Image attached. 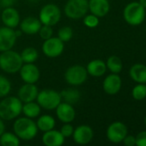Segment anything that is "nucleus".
<instances>
[{"label": "nucleus", "instance_id": "nucleus-1", "mask_svg": "<svg viewBox=\"0 0 146 146\" xmlns=\"http://www.w3.org/2000/svg\"><path fill=\"white\" fill-rule=\"evenodd\" d=\"M38 127L36 122L28 117H19L13 124V132L23 141H30L38 134Z\"/></svg>", "mask_w": 146, "mask_h": 146}, {"label": "nucleus", "instance_id": "nucleus-2", "mask_svg": "<svg viewBox=\"0 0 146 146\" xmlns=\"http://www.w3.org/2000/svg\"><path fill=\"white\" fill-rule=\"evenodd\" d=\"M22 102L13 96H6L0 102V118L3 121H12L22 114Z\"/></svg>", "mask_w": 146, "mask_h": 146}, {"label": "nucleus", "instance_id": "nucleus-3", "mask_svg": "<svg viewBox=\"0 0 146 146\" xmlns=\"http://www.w3.org/2000/svg\"><path fill=\"white\" fill-rule=\"evenodd\" d=\"M23 62L21 55L11 50H5L0 54V68L7 74H15L21 69Z\"/></svg>", "mask_w": 146, "mask_h": 146}, {"label": "nucleus", "instance_id": "nucleus-4", "mask_svg": "<svg viewBox=\"0 0 146 146\" xmlns=\"http://www.w3.org/2000/svg\"><path fill=\"white\" fill-rule=\"evenodd\" d=\"M36 102L46 110H53L62 102L60 92L52 89H44L39 91Z\"/></svg>", "mask_w": 146, "mask_h": 146}, {"label": "nucleus", "instance_id": "nucleus-5", "mask_svg": "<svg viewBox=\"0 0 146 146\" xmlns=\"http://www.w3.org/2000/svg\"><path fill=\"white\" fill-rule=\"evenodd\" d=\"M145 18V8H144L139 2H133L127 4L124 9L125 21L132 25H140Z\"/></svg>", "mask_w": 146, "mask_h": 146}, {"label": "nucleus", "instance_id": "nucleus-6", "mask_svg": "<svg viewBox=\"0 0 146 146\" xmlns=\"http://www.w3.org/2000/svg\"><path fill=\"white\" fill-rule=\"evenodd\" d=\"M61 9L53 3H47L44 5L39 13V20L42 25L55 26L61 19Z\"/></svg>", "mask_w": 146, "mask_h": 146}, {"label": "nucleus", "instance_id": "nucleus-7", "mask_svg": "<svg viewBox=\"0 0 146 146\" xmlns=\"http://www.w3.org/2000/svg\"><path fill=\"white\" fill-rule=\"evenodd\" d=\"M89 10L88 0H68L65 5V15L73 20L83 18Z\"/></svg>", "mask_w": 146, "mask_h": 146}, {"label": "nucleus", "instance_id": "nucleus-8", "mask_svg": "<svg viewBox=\"0 0 146 146\" xmlns=\"http://www.w3.org/2000/svg\"><path fill=\"white\" fill-rule=\"evenodd\" d=\"M88 78V72L86 68L76 64L69 67L65 73V80L67 84L72 86H78L83 85Z\"/></svg>", "mask_w": 146, "mask_h": 146}, {"label": "nucleus", "instance_id": "nucleus-9", "mask_svg": "<svg viewBox=\"0 0 146 146\" xmlns=\"http://www.w3.org/2000/svg\"><path fill=\"white\" fill-rule=\"evenodd\" d=\"M41 49L46 56L49 58H55L63 53L65 44L58 37H51L48 39L44 40Z\"/></svg>", "mask_w": 146, "mask_h": 146}, {"label": "nucleus", "instance_id": "nucleus-10", "mask_svg": "<svg viewBox=\"0 0 146 146\" xmlns=\"http://www.w3.org/2000/svg\"><path fill=\"white\" fill-rule=\"evenodd\" d=\"M126 135H127V127L124 123L120 121L113 122L108 126L107 129L108 139L114 144L122 142Z\"/></svg>", "mask_w": 146, "mask_h": 146}, {"label": "nucleus", "instance_id": "nucleus-11", "mask_svg": "<svg viewBox=\"0 0 146 146\" xmlns=\"http://www.w3.org/2000/svg\"><path fill=\"white\" fill-rule=\"evenodd\" d=\"M19 74L22 81L29 84H35L40 77V69L34 63H23Z\"/></svg>", "mask_w": 146, "mask_h": 146}, {"label": "nucleus", "instance_id": "nucleus-12", "mask_svg": "<svg viewBox=\"0 0 146 146\" xmlns=\"http://www.w3.org/2000/svg\"><path fill=\"white\" fill-rule=\"evenodd\" d=\"M17 37L15 30L8 27H0V52L11 50L16 42Z\"/></svg>", "mask_w": 146, "mask_h": 146}, {"label": "nucleus", "instance_id": "nucleus-13", "mask_svg": "<svg viewBox=\"0 0 146 146\" xmlns=\"http://www.w3.org/2000/svg\"><path fill=\"white\" fill-rule=\"evenodd\" d=\"M71 137L73 141L77 145H87L93 139L94 132L88 125H79L74 128Z\"/></svg>", "mask_w": 146, "mask_h": 146}, {"label": "nucleus", "instance_id": "nucleus-14", "mask_svg": "<svg viewBox=\"0 0 146 146\" xmlns=\"http://www.w3.org/2000/svg\"><path fill=\"white\" fill-rule=\"evenodd\" d=\"M56 115L58 119L63 123H71L76 118V110L72 104L65 102H61L57 108Z\"/></svg>", "mask_w": 146, "mask_h": 146}, {"label": "nucleus", "instance_id": "nucleus-15", "mask_svg": "<svg viewBox=\"0 0 146 146\" xmlns=\"http://www.w3.org/2000/svg\"><path fill=\"white\" fill-rule=\"evenodd\" d=\"M1 20L5 27L14 29L15 27L19 26L21 17L19 12L14 7H8L4 8L2 11Z\"/></svg>", "mask_w": 146, "mask_h": 146}, {"label": "nucleus", "instance_id": "nucleus-16", "mask_svg": "<svg viewBox=\"0 0 146 146\" xmlns=\"http://www.w3.org/2000/svg\"><path fill=\"white\" fill-rule=\"evenodd\" d=\"M39 93V89L35 86V84L25 83L22 85L17 92V98L24 103H28L32 101H35Z\"/></svg>", "mask_w": 146, "mask_h": 146}, {"label": "nucleus", "instance_id": "nucleus-17", "mask_svg": "<svg viewBox=\"0 0 146 146\" xmlns=\"http://www.w3.org/2000/svg\"><path fill=\"white\" fill-rule=\"evenodd\" d=\"M20 29L22 33L28 35H34L38 33L40 28L42 26V23L39 20V18L34 16L25 17L22 21H20Z\"/></svg>", "mask_w": 146, "mask_h": 146}, {"label": "nucleus", "instance_id": "nucleus-18", "mask_svg": "<svg viewBox=\"0 0 146 146\" xmlns=\"http://www.w3.org/2000/svg\"><path fill=\"white\" fill-rule=\"evenodd\" d=\"M103 90L109 95L117 94L121 88V79L118 74H112L108 75L102 83Z\"/></svg>", "mask_w": 146, "mask_h": 146}, {"label": "nucleus", "instance_id": "nucleus-19", "mask_svg": "<svg viewBox=\"0 0 146 146\" xmlns=\"http://www.w3.org/2000/svg\"><path fill=\"white\" fill-rule=\"evenodd\" d=\"M110 9L108 0H89V10L91 14L97 17L105 16Z\"/></svg>", "mask_w": 146, "mask_h": 146}, {"label": "nucleus", "instance_id": "nucleus-20", "mask_svg": "<svg viewBox=\"0 0 146 146\" xmlns=\"http://www.w3.org/2000/svg\"><path fill=\"white\" fill-rule=\"evenodd\" d=\"M65 138L62 135L60 131L49 130L45 132L42 136V143L46 146H60L65 143Z\"/></svg>", "mask_w": 146, "mask_h": 146}, {"label": "nucleus", "instance_id": "nucleus-21", "mask_svg": "<svg viewBox=\"0 0 146 146\" xmlns=\"http://www.w3.org/2000/svg\"><path fill=\"white\" fill-rule=\"evenodd\" d=\"M86 70L88 72V74L93 77H101L106 73L107 65L102 60L95 59L88 63Z\"/></svg>", "mask_w": 146, "mask_h": 146}, {"label": "nucleus", "instance_id": "nucleus-22", "mask_svg": "<svg viewBox=\"0 0 146 146\" xmlns=\"http://www.w3.org/2000/svg\"><path fill=\"white\" fill-rule=\"evenodd\" d=\"M130 76L134 81L139 84H146L145 65L141 63L133 65L130 69Z\"/></svg>", "mask_w": 146, "mask_h": 146}, {"label": "nucleus", "instance_id": "nucleus-23", "mask_svg": "<svg viewBox=\"0 0 146 146\" xmlns=\"http://www.w3.org/2000/svg\"><path fill=\"white\" fill-rule=\"evenodd\" d=\"M41 112V107L39 105L37 102L32 101L28 103H24L22 104V113L28 118L34 119L40 115Z\"/></svg>", "mask_w": 146, "mask_h": 146}, {"label": "nucleus", "instance_id": "nucleus-24", "mask_svg": "<svg viewBox=\"0 0 146 146\" xmlns=\"http://www.w3.org/2000/svg\"><path fill=\"white\" fill-rule=\"evenodd\" d=\"M36 125L40 131L45 133V132L53 129L56 125V121H55V119L52 115H42L37 119Z\"/></svg>", "mask_w": 146, "mask_h": 146}, {"label": "nucleus", "instance_id": "nucleus-25", "mask_svg": "<svg viewBox=\"0 0 146 146\" xmlns=\"http://www.w3.org/2000/svg\"><path fill=\"white\" fill-rule=\"evenodd\" d=\"M61 98L63 102L68 103L70 104H76L80 100V92L75 88H67L60 92Z\"/></svg>", "mask_w": 146, "mask_h": 146}, {"label": "nucleus", "instance_id": "nucleus-26", "mask_svg": "<svg viewBox=\"0 0 146 146\" xmlns=\"http://www.w3.org/2000/svg\"><path fill=\"white\" fill-rule=\"evenodd\" d=\"M20 55L23 63H34L39 57L38 50L34 47H27L23 49Z\"/></svg>", "mask_w": 146, "mask_h": 146}, {"label": "nucleus", "instance_id": "nucleus-27", "mask_svg": "<svg viewBox=\"0 0 146 146\" xmlns=\"http://www.w3.org/2000/svg\"><path fill=\"white\" fill-rule=\"evenodd\" d=\"M0 145L3 146H18L20 145V139L10 132H4L0 136Z\"/></svg>", "mask_w": 146, "mask_h": 146}, {"label": "nucleus", "instance_id": "nucleus-28", "mask_svg": "<svg viewBox=\"0 0 146 146\" xmlns=\"http://www.w3.org/2000/svg\"><path fill=\"white\" fill-rule=\"evenodd\" d=\"M107 68H108L113 74H119L123 68L122 61L117 56H111L108 58L106 62Z\"/></svg>", "mask_w": 146, "mask_h": 146}, {"label": "nucleus", "instance_id": "nucleus-29", "mask_svg": "<svg viewBox=\"0 0 146 146\" xmlns=\"http://www.w3.org/2000/svg\"><path fill=\"white\" fill-rule=\"evenodd\" d=\"M11 91L10 81L3 75H0V98H4L9 94Z\"/></svg>", "mask_w": 146, "mask_h": 146}, {"label": "nucleus", "instance_id": "nucleus-30", "mask_svg": "<svg viewBox=\"0 0 146 146\" xmlns=\"http://www.w3.org/2000/svg\"><path fill=\"white\" fill-rule=\"evenodd\" d=\"M72 37H73V31L71 27L65 26L59 28L58 32V38L61 41H63L64 43L68 42L72 38Z\"/></svg>", "mask_w": 146, "mask_h": 146}, {"label": "nucleus", "instance_id": "nucleus-31", "mask_svg": "<svg viewBox=\"0 0 146 146\" xmlns=\"http://www.w3.org/2000/svg\"><path fill=\"white\" fill-rule=\"evenodd\" d=\"M133 97L136 100H143L146 98V86L145 84H139L136 86L132 92Z\"/></svg>", "mask_w": 146, "mask_h": 146}, {"label": "nucleus", "instance_id": "nucleus-32", "mask_svg": "<svg viewBox=\"0 0 146 146\" xmlns=\"http://www.w3.org/2000/svg\"><path fill=\"white\" fill-rule=\"evenodd\" d=\"M83 18V24L89 28H94L97 27L99 24V17H97L93 14L85 15Z\"/></svg>", "mask_w": 146, "mask_h": 146}, {"label": "nucleus", "instance_id": "nucleus-33", "mask_svg": "<svg viewBox=\"0 0 146 146\" xmlns=\"http://www.w3.org/2000/svg\"><path fill=\"white\" fill-rule=\"evenodd\" d=\"M40 37L41 39L46 40L48 39L49 38L52 37L53 35V30L52 27L51 26H47V25H42L41 27L40 28L39 32H38Z\"/></svg>", "mask_w": 146, "mask_h": 146}, {"label": "nucleus", "instance_id": "nucleus-34", "mask_svg": "<svg viewBox=\"0 0 146 146\" xmlns=\"http://www.w3.org/2000/svg\"><path fill=\"white\" fill-rule=\"evenodd\" d=\"M59 131L62 133V135L66 139V138H70L72 136L73 132H74V127H72L71 123H64V125L61 127Z\"/></svg>", "mask_w": 146, "mask_h": 146}, {"label": "nucleus", "instance_id": "nucleus-35", "mask_svg": "<svg viewBox=\"0 0 146 146\" xmlns=\"http://www.w3.org/2000/svg\"><path fill=\"white\" fill-rule=\"evenodd\" d=\"M136 145L146 146V131L139 133L136 137Z\"/></svg>", "mask_w": 146, "mask_h": 146}, {"label": "nucleus", "instance_id": "nucleus-36", "mask_svg": "<svg viewBox=\"0 0 146 146\" xmlns=\"http://www.w3.org/2000/svg\"><path fill=\"white\" fill-rule=\"evenodd\" d=\"M123 143L126 146L136 145V138L133 135H126L123 139Z\"/></svg>", "mask_w": 146, "mask_h": 146}, {"label": "nucleus", "instance_id": "nucleus-37", "mask_svg": "<svg viewBox=\"0 0 146 146\" xmlns=\"http://www.w3.org/2000/svg\"><path fill=\"white\" fill-rule=\"evenodd\" d=\"M16 3V0H1L0 5L3 8L13 7V5Z\"/></svg>", "mask_w": 146, "mask_h": 146}, {"label": "nucleus", "instance_id": "nucleus-38", "mask_svg": "<svg viewBox=\"0 0 146 146\" xmlns=\"http://www.w3.org/2000/svg\"><path fill=\"white\" fill-rule=\"evenodd\" d=\"M5 132V125L3 122V120L0 118V136Z\"/></svg>", "mask_w": 146, "mask_h": 146}, {"label": "nucleus", "instance_id": "nucleus-39", "mask_svg": "<svg viewBox=\"0 0 146 146\" xmlns=\"http://www.w3.org/2000/svg\"><path fill=\"white\" fill-rule=\"evenodd\" d=\"M15 35H16L17 38H19L22 34V32L21 31V29L20 30H15Z\"/></svg>", "mask_w": 146, "mask_h": 146}, {"label": "nucleus", "instance_id": "nucleus-40", "mask_svg": "<svg viewBox=\"0 0 146 146\" xmlns=\"http://www.w3.org/2000/svg\"><path fill=\"white\" fill-rule=\"evenodd\" d=\"M139 3H140L144 8H146V0H139Z\"/></svg>", "mask_w": 146, "mask_h": 146}, {"label": "nucleus", "instance_id": "nucleus-41", "mask_svg": "<svg viewBox=\"0 0 146 146\" xmlns=\"http://www.w3.org/2000/svg\"><path fill=\"white\" fill-rule=\"evenodd\" d=\"M145 126H146V117H145Z\"/></svg>", "mask_w": 146, "mask_h": 146}, {"label": "nucleus", "instance_id": "nucleus-42", "mask_svg": "<svg viewBox=\"0 0 146 146\" xmlns=\"http://www.w3.org/2000/svg\"><path fill=\"white\" fill-rule=\"evenodd\" d=\"M0 2H1V0H0Z\"/></svg>", "mask_w": 146, "mask_h": 146}]
</instances>
